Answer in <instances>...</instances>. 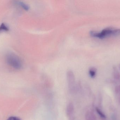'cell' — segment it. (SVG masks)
Wrapping results in <instances>:
<instances>
[{
  "mask_svg": "<svg viewBox=\"0 0 120 120\" xmlns=\"http://www.w3.org/2000/svg\"><path fill=\"white\" fill-rule=\"evenodd\" d=\"M90 34L93 37L99 39H103L108 37L116 36L120 34V29L107 28L104 29L100 32L91 31Z\"/></svg>",
  "mask_w": 120,
  "mask_h": 120,
  "instance_id": "obj_1",
  "label": "cell"
},
{
  "mask_svg": "<svg viewBox=\"0 0 120 120\" xmlns=\"http://www.w3.org/2000/svg\"><path fill=\"white\" fill-rule=\"evenodd\" d=\"M7 64L15 70H20L22 67V63L20 58L14 54L9 53L6 56Z\"/></svg>",
  "mask_w": 120,
  "mask_h": 120,
  "instance_id": "obj_2",
  "label": "cell"
},
{
  "mask_svg": "<svg viewBox=\"0 0 120 120\" xmlns=\"http://www.w3.org/2000/svg\"><path fill=\"white\" fill-rule=\"evenodd\" d=\"M67 80L69 90L71 92H74L75 89V75L72 71H68L67 73Z\"/></svg>",
  "mask_w": 120,
  "mask_h": 120,
  "instance_id": "obj_3",
  "label": "cell"
},
{
  "mask_svg": "<svg viewBox=\"0 0 120 120\" xmlns=\"http://www.w3.org/2000/svg\"><path fill=\"white\" fill-rule=\"evenodd\" d=\"M74 105L72 103H70L68 104L66 109L67 116L70 120H73L74 115Z\"/></svg>",
  "mask_w": 120,
  "mask_h": 120,
  "instance_id": "obj_4",
  "label": "cell"
},
{
  "mask_svg": "<svg viewBox=\"0 0 120 120\" xmlns=\"http://www.w3.org/2000/svg\"><path fill=\"white\" fill-rule=\"evenodd\" d=\"M113 74L114 78L117 80L120 79V74L115 66L113 67Z\"/></svg>",
  "mask_w": 120,
  "mask_h": 120,
  "instance_id": "obj_5",
  "label": "cell"
},
{
  "mask_svg": "<svg viewBox=\"0 0 120 120\" xmlns=\"http://www.w3.org/2000/svg\"><path fill=\"white\" fill-rule=\"evenodd\" d=\"M86 120H96V116L91 112H89L86 115Z\"/></svg>",
  "mask_w": 120,
  "mask_h": 120,
  "instance_id": "obj_6",
  "label": "cell"
},
{
  "mask_svg": "<svg viewBox=\"0 0 120 120\" xmlns=\"http://www.w3.org/2000/svg\"><path fill=\"white\" fill-rule=\"evenodd\" d=\"M96 69L95 68H91L89 70V74L92 78H94L96 77Z\"/></svg>",
  "mask_w": 120,
  "mask_h": 120,
  "instance_id": "obj_7",
  "label": "cell"
},
{
  "mask_svg": "<svg viewBox=\"0 0 120 120\" xmlns=\"http://www.w3.org/2000/svg\"><path fill=\"white\" fill-rule=\"evenodd\" d=\"M18 4L25 10H28L29 9V6L23 2L19 1L18 2Z\"/></svg>",
  "mask_w": 120,
  "mask_h": 120,
  "instance_id": "obj_8",
  "label": "cell"
},
{
  "mask_svg": "<svg viewBox=\"0 0 120 120\" xmlns=\"http://www.w3.org/2000/svg\"><path fill=\"white\" fill-rule=\"evenodd\" d=\"M9 29L8 26L4 23H2L0 26V32L3 31H8Z\"/></svg>",
  "mask_w": 120,
  "mask_h": 120,
  "instance_id": "obj_9",
  "label": "cell"
},
{
  "mask_svg": "<svg viewBox=\"0 0 120 120\" xmlns=\"http://www.w3.org/2000/svg\"><path fill=\"white\" fill-rule=\"evenodd\" d=\"M96 110L97 113L98 114V115H99L101 118H105V116L104 114H103V113L100 110V109H99L98 108H96Z\"/></svg>",
  "mask_w": 120,
  "mask_h": 120,
  "instance_id": "obj_10",
  "label": "cell"
},
{
  "mask_svg": "<svg viewBox=\"0 0 120 120\" xmlns=\"http://www.w3.org/2000/svg\"><path fill=\"white\" fill-rule=\"evenodd\" d=\"M7 120H21L19 118L16 117H11Z\"/></svg>",
  "mask_w": 120,
  "mask_h": 120,
  "instance_id": "obj_11",
  "label": "cell"
},
{
  "mask_svg": "<svg viewBox=\"0 0 120 120\" xmlns=\"http://www.w3.org/2000/svg\"><path fill=\"white\" fill-rule=\"evenodd\" d=\"M119 68H120V65H119Z\"/></svg>",
  "mask_w": 120,
  "mask_h": 120,
  "instance_id": "obj_12",
  "label": "cell"
}]
</instances>
